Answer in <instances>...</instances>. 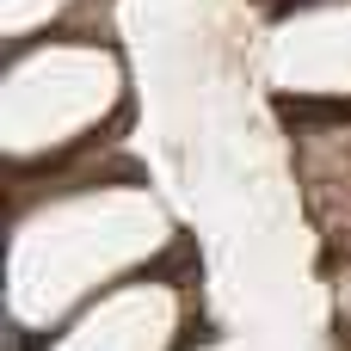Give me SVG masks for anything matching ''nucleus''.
Masks as SVG:
<instances>
[]
</instances>
